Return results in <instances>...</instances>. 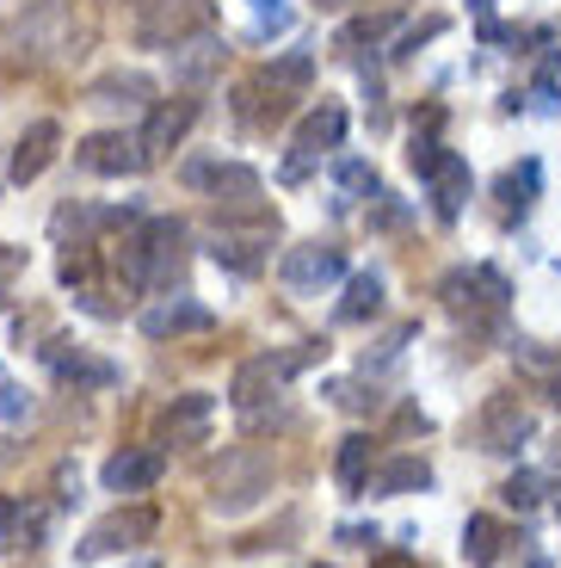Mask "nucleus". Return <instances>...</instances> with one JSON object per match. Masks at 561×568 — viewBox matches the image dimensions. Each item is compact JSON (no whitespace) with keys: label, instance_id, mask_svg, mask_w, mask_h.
I'll return each instance as SVG.
<instances>
[{"label":"nucleus","instance_id":"f257e3e1","mask_svg":"<svg viewBox=\"0 0 561 568\" xmlns=\"http://www.w3.org/2000/svg\"><path fill=\"white\" fill-rule=\"evenodd\" d=\"M272 476H278V469H272V452H259V445L223 452V464H216V476H211V507L223 513V519L253 513L272 495Z\"/></svg>","mask_w":561,"mask_h":568},{"label":"nucleus","instance_id":"f03ea898","mask_svg":"<svg viewBox=\"0 0 561 568\" xmlns=\"http://www.w3.org/2000/svg\"><path fill=\"white\" fill-rule=\"evenodd\" d=\"M155 526H161V513L155 507H118V513H105L99 526H86L81 531V544H74V556H86V562H99V556H118V550H142V544L155 538Z\"/></svg>","mask_w":561,"mask_h":568},{"label":"nucleus","instance_id":"7ed1b4c3","mask_svg":"<svg viewBox=\"0 0 561 568\" xmlns=\"http://www.w3.org/2000/svg\"><path fill=\"white\" fill-rule=\"evenodd\" d=\"M309 358H315V346H303V353H259V358H247V365L235 371V384H228V402H235V408H259V402L278 396Z\"/></svg>","mask_w":561,"mask_h":568},{"label":"nucleus","instance_id":"20e7f679","mask_svg":"<svg viewBox=\"0 0 561 568\" xmlns=\"http://www.w3.org/2000/svg\"><path fill=\"white\" fill-rule=\"evenodd\" d=\"M204 26H211V0H149L136 19V38L149 50H173V43L197 38Z\"/></svg>","mask_w":561,"mask_h":568},{"label":"nucleus","instance_id":"39448f33","mask_svg":"<svg viewBox=\"0 0 561 568\" xmlns=\"http://www.w3.org/2000/svg\"><path fill=\"white\" fill-rule=\"evenodd\" d=\"M278 278H284V291H296V297H315L322 284L346 278V254H339L334 242H303V247H290V254L278 260Z\"/></svg>","mask_w":561,"mask_h":568},{"label":"nucleus","instance_id":"423d86ee","mask_svg":"<svg viewBox=\"0 0 561 568\" xmlns=\"http://www.w3.org/2000/svg\"><path fill=\"white\" fill-rule=\"evenodd\" d=\"M74 161H81L86 173H105V180H124V173H142V168H149L142 142L124 136V130H99V136L74 142Z\"/></svg>","mask_w":561,"mask_h":568},{"label":"nucleus","instance_id":"0eeeda50","mask_svg":"<svg viewBox=\"0 0 561 568\" xmlns=\"http://www.w3.org/2000/svg\"><path fill=\"white\" fill-rule=\"evenodd\" d=\"M339 136H346V112H339L334 100L315 105V112L296 124V155H290V168H284V180H303V173H309V161L322 155V149H339Z\"/></svg>","mask_w":561,"mask_h":568},{"label":"nucleus","instance_id":"6e6552de","mask_svg":"<svg viewBox=\"0 0 561 568\" xmlns=\"http://www.w3.org/2000/svg\"><path fill=\"white\" fill-rule=\"evenodd\" d=\"M192 124H197V100H185V93H180V100H155V105H149V124H142V136H136L142 155L161 161L167 149H180Z\"/></svg>","mask_w":561,"mask_h":568},{"label":"nucleus","instance_id":"1a4fd4ad","mask_svg":"<svg viewBox=\"0 0 561 568\" xmlns=\"http://www.w3.org/2000/svg\"><path fill=\"white\" fill-rule=\"evenodd\" d=\"M469 433H476L481 452H519L524 439H531V414L519 408V402H488V408L469 420Z\"/></svg>","mask_w":561,"mask_h":568},{"label":"nucleus","instance_id":"9d476101","mask_svg":"<svg viewBox=\"0 0 561 568\" xmlns=\"http://www.w3.org/2000/svg\"><path fill=\"white\" fill-rule=\"evenodd\" d=\"M185 180L204 185L223 204H241V211H253V199H259V173L241 168V161H197V168H185Z\"/></svg>","mask_w":561,"mask_h":568},{"label":"nucleus","instance_id":"9b49d317","mask_svg":"<svg viewBox=\"0 0 561 568\" xmlns=\"http://www.w3.org/2000/svg\"><path fill=\"white\" fill-rule=\"evenodd\" d=\"M211 327H216V315L204 310V303H192V297H167V303H155V310H142V334H149V341L211 334Z\"/></svg>","mask_w":561,"mask_h":568},{"label":"nucleus","instance_id":"f8f14e48","mask_svg":"<svg viewBox=\"0 0 561 568\" xmlns=\"http://www.w3.org/2000/svg\"><path fill=\"white\" fill-rule=\"evenodd\" d=\"M161 469H167V457L155 445H136V452H118L112 464L99 469V483L112 488V495H142V488L161 483Z\"/></svg>","mask_w":561,"mask_h":568},{"label":"nucleus","instance_id":"ddd939ff","mask_svg":"<svg viewBox=\"0 0 561 568\" xmlns=\"http://www.w3.org/2000/svg\"><path fill=\"white\" fill-rule=\"evenodd\" d=\"M57 149H62V124H57V118H38V124L19 136V149H13V161H7V173H13L19 185H31L43 168H50V161H57Z\"/></svg>","mask_w":561,"mask_h":568},{"label":"nucleus","instance_id":"4468645a","mask_svg":"<svg viewBox=\"0 0 561 568\" xmlns=\"http://www.w3.org/2000/svg\"><path fill=\"white\" fill-rule=\"evenodd\" d=\"M211 414H216L211 396H180L167 414H161V439H167V445H204Z\"/></svg>","mask_w":561,"mask_h":568},{"label":"nucleus","instance_id":"2eb2a0df","mask_svg":"<svg viewBox=\"0 0 561 568\" xmlns=\"http://www.w3.org/2000/svg\"><path fill=\"white\" fill-rule=\"evenodd\" d=\"M426 180H432V211L450 223V216L463 211V199H469V161L463 155H445Z\"/></svg>","mask_w":561,"mask_h":568},{"label":"nucleus","instance_id":"dca6fc26","mask_svg":"<svg viewBox=\"0 0 561 568\" xmlns=\"http://www.w3.org/2000/svg\"><path fill=\"white\" fill-rule=\"evenodd\" d=\"M86 100L93 105H155V81L149 74H99L86 87Z\"/></svg>","mask_w":561,"mask_h":568},{"label":"nucleus","instance_id":"f3484780","mask_svg":"<svg viewBox=\"0 0 561 568\" xmlns=\"http://www.w3.org/2000/svg\"><path fill=\"white\" fill-rule=\"evenodd\" d=\"M50 365H57V377L62 384H74V389H112L118 384V371L105 365V358H86V353H50Z\"/></svg>","mask_w":561,"mask_h":568},{"label":"nucleus","instance_id":"a211bd4d","mask_svg":"<svg viewBox=\"0 0 561 568\" xmlns=\"http://www.w3.org/2000/svg\"><path fill=\"white\" fill-rule=\"evenodd\" d=\"M500 550H506V526L493 519V513H476V519L463 526V556L476 568H493V562H500Z\"/></svg>","mask_w":561,"mask_h":568},{"label":"nucleus","instance_id":"6ab92c4d","mask_svg":"<svg viewBox=\"0 0 561 568\" xmlns=\"http://www.w3.org/2000/svg\"><path fill=\"white\" fill-rule=\"evenodd\" d=\"M420 488H432V464L426 457H395L377 476V495H420Z\"/></svg>","mask_w":561,"mask_h":568},{"label":"nucleus","instance_id":"aec40b11","mask_svg":"<svg viewBox=\"0 0 561 568\" xmlns=\"http://www.w3.org/2000/svg\"><path fill=\"white\" fill-rule=\"evenodd\" d=\"M365 464H370V439H365V433L339 439V464H334V476H339V488H346V495H365Z\"/></svg>","mask_w":561,"mask_h":568},{"label":"nucleus","instance_id":"412c9836","mask_svg":"<svg viewBox=\"0 0 561 568\" xmlns=\"http://www.w3.org/2000/svg\"><path fill=\"white\" fill-rule=\"evenodd\" d=\"M382 310V278L377 272H358V278L346 284V303H339V322H365V315Z\"/></svg>","mask_w":561,"mask_h":568},{"label":"nucleus","instance_id":"4be33fe9","mask_svg":"<svg viewBox=\"0 0 561 568\" xmlns=\"http://www.w3.org/2000/svg\"><path fill=\"white\" fill-rule=\"evenodd\" d=\"M216 266H228V272H241V278H253V272L266 266V254H259V242H235V235H216Z\"/></svg>","mask_w":561,"mask_h":568},{"label":"nucleus","instance_id":"5701e85b","mask_svg":"<svg viewBox=\"0 0 561 568\" xmlns=\"http://www.w3.org/2000/svg\"><path fill=\"white\" fill-rule=\"evenodd\" d=\"M309 81H315V62L303 57V50H296V57H278V62L266 69V87H272V93H303Z\"/></svg>","mask_w":561,"mask_h":568},{"label":"nucleus","instance_id":"b1692460","mask_svg":"<svg viewBox=\"0 0 561 568\" xmlns=\"http://www.w3.org/2000/svg\"><path fill=\"white\" fill-rule=\"evenodd\" d=\"M500 495L512 500V507H519V513H531L537 500L549 495V476H543V469H519V476H512V483H506Z\"/></svg>","mask_w":561,"mask_h":568},{"label":"nucleus","instance_id":"393cba45","mask_svg":"<svg viewBox=\"0 0 561 568\" xmlns=\"http://www.w3.org/2000/svg\"><path fill=\"white\" fill-rule=\"evenodd\" d=\"M278 31H290V7L284 0H259L253 7V38H278Z\"/></svg>","mask_w":561,"mask_h":568},{"label":"nucleus","instance_id":"a878e982","mask_svg":"<svg viewBox=\"0 0 561 568\" xmlns=\"http://www.w3.org/2000/svg\"><path fill=\"white\" fill-rule=\"evenodd\" d=\"M395 31V13H377V19H358V26H346V50H358V43H377V38H389Z\"/></svg>","mask_w":561,"mask_h":568},{"label":"nucleus","instance_id":"bb28decb","mask_svg":"<svg viewBox=\"0 0 561 568\" xmlns=\"http://www.w3.org/2000/svg\"><path fill=\"white\" fill-rule=\"evenodd\" d=\"M407 161H414V173H432L438 161H445V149H438L432 136H414V149H407Z\"/></svg>","mask_w":561,"mask_h":568},{"label":"nucleus","instance_id":"cd10ccee","mask_svg":"<svg viewBox=\"0 0 561 568\" xmlns=\"http://www.w3.org/2000/svg\"><path fill=\"white\" fill-rule=\"evenodd\" d=\"M339 185H346V192H377V173H370L365 161H346V168H339Z\"/></svg>","mask_w":561,"mask_h":568},{"label":"nucleus","instance_id":"c85d7f7f","mask_svg":"<svg viewBox=\"0 0 561 568\" xmlns=\"http://www.w3.org/2000/svg\"><path fill=\"white\" fill-rule=\"evenodd\" d=\"M334 402H339V408H377V396H365L358 384H339V389H334Z\"/></svg>","mask_w":561,"mask_h":568},{"label":"nucleus","instance_id":"c756f323","mask_svg":"<svg viewBox=\"0 0 561 568\" xmlns=\"http://www.w3.org/2000/svg\"><path fill=\"white\" fill-rule=\"evenodd\" d=\"M370 568H420V562H414V556H377Z\"/></svg>","mask_w":561,"mask_h":568},{"label":"nucleus","instance_id":"7c9ffc66","mask_svg":"<svg viewBox=\"0 0 561 568\" xmlns=\"http://www.w3.org/2000/svg\"><path fill=\"white\" fill-rule=\"evenodd\" d=\"M7 526H13V500L0 495V531H7Z\"/></svg>","mask_w":561,"mask_h":568},{"label":"nucleus","instance_id":"2f4dec72","mask_svg":"<svg viewBox=\"0 0 561 568\" xmlns=\"http://www.w3.org/2000/svg\"><path fill=\"white\" fill-rule=\"evenodd\" d=\"M549 402H555V408H561V377H555V384H549Z\"/></svg>","mask_w":561,"mask_h":568},{"label":"nucleus","instance_id":"473e14b6","mask_svg":"<svg viewBox=\"0 0 561 568\" xmlns=\"http://www.w3.org/2000/svg\"><path fill=\"white\" fill-rule=\"evenodd\" d=\"M322 7H351V0H322Z\"/></svg>","mask_w":561,"mask_h":568}]
</instances>
